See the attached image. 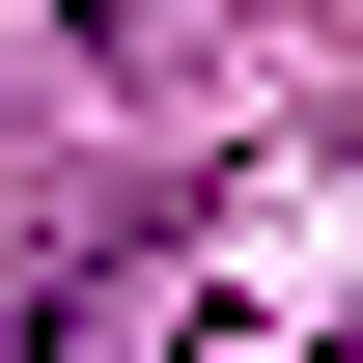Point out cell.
I'll use <instances>...</instances> for the list:
<instances>
[{
  "mask_svg": "<svg viewBox=\"0 0 363 363\" xmlns=\"http://www.w3.org/2000/svg\"><path fill=\"white\" fill-rule=\"evenodd\" d=\"M140 252H168V196H112V224H84V252H56V279H28V308H0V363H84V335H112V279H140Z\"/></svg>",
  "mask_w": 363,
  "mask_h": 363,
  "instance_id": "1",
  "label": "cell"
},
{
  "mask_svg": "<svg viewBox=\"0 0 363 363\" xmlns=\"http://www.w3.org/2000/svg\"><path fill=\"white\" fill-rule=\"evenodd\" d=\"M56 28H84V56H140V28H168V0H56Z\"/></svg>",
  "mask_w": 363,
  "mask_h": 363,
  "instance_id": "2",
  "label": "cell"
}]
</instances>
